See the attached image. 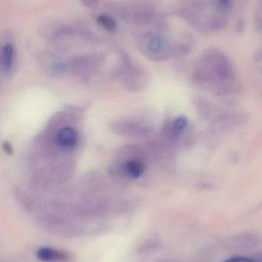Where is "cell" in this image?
I'll return each mask as SVG.
<instances>
[{"label": "cell", "instance_id": "1", "mask_svg": "<svg viewBox=\"0 0 262 262\" xmlns=\"http://www.w3.org/2000/svg\"><path fill=\"white\" fill-rule=\"evenodd\" d=\"M193 80L201 87L218 95L231 92L236 81V74L230 60L216 49L205 51L193 73Z\"/></svg>", "mask_w": 262, "mask_h": 262}, {"label": "cell", "instance_id": "2", "mask_svg": "<svg viewBox=\"0 0 262 262\" xmlns=\"http://www.w3.org/2000/svg\"><path fill=\"white\" fill-rule=\"evenodd\" d=\"M36 255L37 258L43 262H66L71 258L66 252L49 247L38 249Z\"/></svg>", "mask_w": 262, "mask_h": 262}, {"label": "cell", "instance_id": "3", "mask_svg": "<svg viewBox=\"0 0 262 262\" xmlns=\"http://www.w3.org/2000/svg\"><path fill=\"white\" fill-rule=\"evenodd\" d=\"M78 139V133L70 127L62 129L56 136L57 143L63 147H72L76 144Z\"/></svg>", "mask_w": 262, "mask_h": 262}, {"label": "cell", "instance_id": "4", "mask_svg": "<svg viewBox=\"0 0 262 262\" xmlns=\"http://www.w3.org/2000/svg\"><path fill=\"white\" fill-rule=\"evenodd\" d=\"M144 165L138 160H132L125 164V171L129 177L138 178L144 172Z\"/></svg>", "mask_w": 262, "mask_h": 262}, {"label": "cell", "instance_id": "5", "mask_svg": "<svg viewBox=\"0 0 262 262\" xmlns=\"http://www.w3.org/2000/svg\"><path fill=\"white\" fill-rule=\"evenodd\" d=\"M14 51L12 45L7 44L3 47L2 52V60H3V66L5 71L8 72L12 68L13 62Z\"/></svg>", "mask_w": 262, "mask_h": 262}, {"label": "cell", "instance_id": "6", "mask_svg": "<svg viewBox=\"0 0 262 262\" xmlns=\"http://www.w3.org/2000/svg\"><path fill=\"white\" fill-rule=\"evenodd\" d=\"M149 49L153 53L158 54L163 52L166 48V44L159 37H154L149 41Z\"/></svg>", "mask_w": 262, "mask_h": 262}, {"label": "cell", "instance_id": "7", "mask_svg": "<svg viewBox=\"0 0 262 262\" xmlns=\"http://www.w3.org/2000/svg\"><path fill=\"white\" fill-rule=\"evenodd\" d=\"M172 130L173 131L174 134H179L182 131L185 130L188 125V120L187 118L185 117L181 116L179 118H176L172 123Z\"/></svg>", "mask_w": 262, "mask_h": 262}, {"label": "cell", "instance_id": "8", "mask_svg": "<svg viewBox=\"0 0 262 262\" xmlns=\"http://www.w3.org/2000/svg\"><path fill=\"white\" fill-rule=\"evenodd\" d=\"M98 21L105 29L109 31H115L116 29V23L115 20L107 15H101L98 17Z\"/></svg>", "mask_w": 262, "mask_h": 262}, {"label": "cell", "instance_id": "9", "mask_svg": "<svg viewBox=\"0 0 262 262\" xmlns=\"http://www.w3.org/2000/svg\"><path fill=\"white\" fill-rule=\"evenodd\" d=\"M225 262H262L260 258H247V257H237L227 260Z\"/></svg>", "mask_w": 262, "mask_h": 262}, {"label": "cell", "instance_id": "10", "mask_svg": "<svg viewBox=\"0 0 262 262\" xmlns=\"http://www.w3.org/2000/svg\"><path fill=\"white\" fill-rule=\"evenodd\" d=\"M4 149L6 152H8V154H9V151H10V152H12V147H11L10 145H9V143H5Z\"/></svg>", "mask_w": 262, "mask_h": 262}]
</instances>
